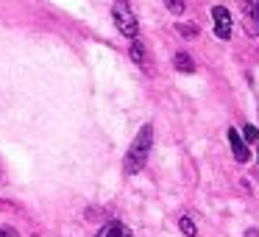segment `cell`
Instances as JSON below:
<instances>
[{
    "label": "cell",
    "mask_w": 259,
    "mask_h": 237,
    "mask_svg": "<svg viewBox=\"0 0 259 237\" xmlns=\"http://www.w3.org/2000/svg\"><path fill=\"white\" fill-rule=\"evenodd\" d=\"M151 148H153V123H145L140 129V134L134 137L131 148L125 151V159H123L125 176H137L142 168H145L148 156H151Z\"/></svg>",
    "instance_id": "6da1fadb"
},
{
    "label": "cell",
    "mask_w": 259,
    "mask_h": 237,
    "mask_svg": "<svg viewBox=\"0 0 259 237\" xmlns=\"http://www.w3.org/2000/svg\"><path fill=\"white\" fill-rule=\"evenodd\" d=\"M112 20H114V25H117V31H120L123 36L137 40V34H140V25H137V17H134V12H131V3H128V0H114Z\"/></svg>",
    "instance_id": "7a4b0ae2"
},
{
    "label": "cell",
    "mask_w": 259,
    "mask_h": 237,
    "mask_svg": "<svg viewBox=\"0 0 259 237\" xmlns=\"http://www.w3.org/2000/svg\"><path fill=\"white\" fill-rule=\"evenodd\" d=\"M242 3V28L248 36H259V0H240Z\"/></svg>",
    "instance_id": "3957f363"
},
{
    "label": "cell",
    "mask_w": 259,
    "mask_h": 237,
    "mask_svg": "<svg viewBox=\"0 0 259 237\" xmlns=\"http://www.w3.org/2000/svg\"><path fill=\"white\" fill-rule=\"evenodd\" d=\"M212 20H214V34H218V40H231V14H229V9L214 6L212 9Z\"/></svg>",
    "instance_id": "277c9868"
},
{
    "label": "cell",
    "mask_w": 259,
    "mask_h": 237,
    "mask_svg": "<svg viewBox=\"0 0 259 237\" xmlns=\"http://www.w3.org/2000/svg\"><path fill=\"white\" fill-rule=\"evenodd\" d=\"M229 145H231V153H234V159H237L240 165H245L248 159H251V151H248L245 140L237 134V129H229Z\"/></svg>",
    "instance_id": "5b68a950"
},
{
    "label": "cell",
    "mask_w": 259,
    "mask_h": 237,
    "mask_svg": "<svg viewBox=\"0 0 259 237\" xmlns=\"http://www.w3.org/2000/svg\"><path fill=\"white\" fill-rule=\"evenodd\" d=\"M95 237H134V234H131V229L125 223H120V220H109V223H103L101 229H98Z\"/></svg>",
    "instance_id": "8992f818"
},
{
    "label": "cell",
    "mask_w": 259,
    "mask_h": 237,
    "mask_svg": "<svg viewBox=\"0 0 259 237\" xmlns=\"http://www.w3.org/2000/svg\"><path fill=\"white\" fill-rule=\"evenodd\" d=\"M131 62L134 64H140L142 70H148V73H151L153 70V64H151V56H148V51H145V45H142V42H137V40H131Z\"/></svg>",
    "instance_id": "52a82bcc"
},
{
    "label": "cell",
    "mask_w": 259,
    "mask_h": 237,
    "mask_svg": "<svg viewBox=\"0 0 259 237\" xmlns=\"http://www.w3.org/2000/svg\"><path fill=\"white\" fill-rule=\"evenodd\" d=\"M173 67L179 70V73H195V62H192V56L184 51H179L173 56Z\"/></svg>",
    "instance_id": "ba28073f"
},
{
    "label": "cell",
    "mask_w": 259,
    "mask_h": 237,
    "mask_svg": "<svg viewBox=\"0 0 259 237\" xmlns=\"http://www.w3.org/2000/svg\"><path fill=\"white\" fill-rule=\"evenodd\" d=\"M176 31H179L184 40H195L198 36V25L195 23H176Z\"/></svg>",
    "instance_id": "9c48e42d"
},
{
    "label": "cell",
    "mask_w": 259,
    "mask_h": 237,
    "mask_svg": "<svg viewBox=\"0 0 259 237\" xmlns=\"http://www.w3.org/2000/svg\"><path fill=\"white\" fill-rule=\"evenodd\" d=\"M179 229L184 231V237H195L198 234V229H195V223H192L190 215H181V218H179Z\"/></svg>",
    "instance_id": "30bf717a"
},
{
    "label": "cell",
    "mask_w": 259,
    "mask_h": 237,
    "mask_svg": "<svg viewBox=\"0 0 259 237\" xmlns=\"http://www.w3.org/2000/svg\"><path fill=\"white\" fill-rule=\"evenodd\" d=\"M164 6L170 9V14H184V0H164Z\"/></svg>",
    "instance_id": "8fae6325"
},
{
    "label": "cell",
    "mask_w": 259,
    "mask_h": 237,
    "mask_svg": "<svg viewBox=\"0 0 259 237\" xmlns=\"http://www.w3.org/2000/svg\"><path fill=\"white\" fill-rule=\"evenodd\" d=\"M242 134H245V140H248V142L259 140V129H256V126H245V129H242Z\"/></svg>",
    "instance_id": "7c38bea8"
},
{
    "label": "cell",
    "mask_w": 259,
    "mask_h": 237,
    "mask_svg": "<svg viewBox=\"0 0 259 237\" xmlns=\"http://www.w3.org/2000/svg\"><path fill=\"white\" fill-rule=\"evenodd\" d=\"M0 237H20L14 226H0Z\"/></svg>",
    "instance_id": "4fadbf2b"
},
{
    "label": "cell",
    "mask_w": 259,
    "mask_h": 237,
    "mask_svg": "<svg viewBox=\"0 0 259 237\" xmlns=\"http://www.w3.org/2000/svg\"><path fill=\"white\" fill-rule=\"evenodd\" d=\"M245 237H259V231H256V229H248V231H245Z\"/></svg>",
    "instance_id": "5bb4252c"
}]
</instances>
